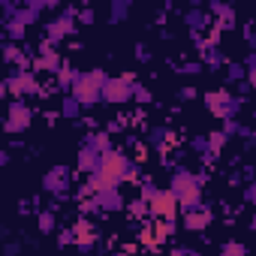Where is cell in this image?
Here are the masks:
<instances>
[{
  "label": "cell",
  "mask_w": 256,
  "mask_h": 256,
  "mask_svg": "<svg viewBox=\"0 0 256 256\" xmlns=\"http://www.w3.org/2000/svg\"><path fill=\"white\" fill-rule=\"evenodd\" d=\"M133 178H139V169H136V163L126 157L124 151H118V148H112V151H106L102 154V160H100V169L90 175V181H88V193H106V190H118L124 181H133Z\"/></svg>",
  "instance_id": "1"
},
{
  "label": "cell",
  "mask_w": 256,
  "mask_h": 256,
  "mask_svg": "<svg viewBox=\"0 0 256 256\" xmlns=\"http://www.w3.org/2000/svg\"><path fill=\"white\" fill-rule=\"evenodd\" d=\"M106 82H108V76H106L102 70L82 72V78H78V84H76L72 96H76L82 106H94V102H100V100H102V88H106Z\"/></svg>",
  "instance_id": "2"
},
{
  "label": "cell",
  "mask_w": 256,
  "mask_h": 256,
  "mask_svg": "<svg viewBox=\"0 0 256 256\" xmlns=\"http://www.w3.org/2000/svg\"><path fill=\"white\" fill-rule=\"evenodd\" d=\"M4 90L12 94L16 100H24V96H36L42 90V84H40L34 70H12L6 76V82H4Z\"/></svg>",
  "instance_id": "3"
},
{
  "label": "cell",
  "mask_w": 256,
  "mask_h": 256,
  "mask_svg": "<svg viewBox=\"0 0 256 256\" xmlns=\"http://www.w3.org/2000/svg\"><path fill=\"white\" fill-rule=\"evenodd\" d=\"M76 24H78V10H76V6H66L58 18H52V22L46 24V42L60 46L66 36L76 34Z\"/></svg>",
  "instance_id": "4"
},
{
  "label": "cell",
  "mask_w": 256,
  "mask_h": 256,
  "mask_svg": "<svg viewBox=\"0 0 256 256\" xmlns=\"http://www.w3.org/2000/svg\"><path fill=\"white\" fill-rule=\"evenodd\" d=\"M205 106L217 120H235V112L241 108V96H232L226 88L205 94Z\"/></svg>",
  "instance_id": "5"
},
{
  "label": "cell",
  "mask_w": 256,
  "mask_h": 256,
  "mask_svg": "<svg viewBox=\"0 0 256 256\" xmlns=\"http://www.w3.org/2000/svg\"><path fill=\"white\" fill-rule=\"evenodd\" d=\"M148 211H151L154 220H172V223H175V217H178V211H181V202H178V196H175L172 190H157V193L148 199Z\"/></svg>",
  "instance_id": "6"
},
{
  "label": "cell",
  "mask_w": 256,
  "mask_h": 256,
  "mask_svg": "<svg viewBox=\"0 0 256 256\" xmlns=\"http://www.w3.org/2000/svg\"><path fill=\"white\" fill-rule=\"evenodd\" d=\"M133 84H136V78H133V76H118V78H108V82H106V88H102V102L124 106L126 100H133Z\"/></svg>",
  "instance_id": "7"
},
{
  "label": "cell",
  "mask_w": 256,
  "mask_h": 256,
  "mask_svg": "<svg viewBox=\"0 0 256 256\" xmlns=\"http://www.w3.org/2000/svg\"><path fill=\"white\" fill-rule=\"evenodd\" d=\"M30 118H34L30 106H28L24 100H12L10 108H6V124H4V130H6V133H24L28 126H30Z\"/></svg>",
  "instance_id": "8"
},
{
  "label": "cell",
  "mask_w": 256,
  "mask_h": 256,
  "mask_svg": "<svg viewBox=\"0 0 256 256\" xmlns=\"http://www.w3.org/2000/svg\"><path fill=\"white\" fill-rule=\"evenodd\" d=\"M66 64L60 60V54H58V48L52 46V42H40V48H36V60H34V72H52V76H58L60 70H64Z\"/></svg>",
  "instance_id": "9"
},
{
  "label": "cell",
  "mask_w": 256,
  "mask_h": 256,
  "mask_svg": "<svg viewBox=\"0 0 256 256\" xmlns=\"http://www.w3.org/2000/svg\"><path fill=\"white\" fill-rule=\"evenodd\" d=\"M175 232V223L172 220H151L145 229H142V244L148 247H160L163 241H169Z\"/></svg>",
  "instance_id": "10"
},
{
  "label": "cell",
  "mask_w": 256,
  "mask_h": 256,
  "mask_svg": "<svg viewBox=\"0 0 256 256\" xmlns=\"http://www.w3.org/2000/svg\"><path fill=\"white\" fill-rule=\"evenodd\" d=\"M42 187H46V193L64 199V196L70 193V169H66V166H54V169H48V175L42 178Z\"/></svg>",
  "instance_id": "11"
},
{
  "label": "cell",
  "mask_w": 256,
  "mask_h": 256,
  "mask_svg": "<svg viewBox=\"0 0 256 256\" xmlns=\"http://www.w3.org/2000/svg\"><path fill=\"white\" fill-rule=\"evenodd\" d=\"M196 187H202V178L193 175L190 169H175V172H172L169 190H172L175 196H184V193H190V190H196Z\"/></svg>",
  "instance_id": "12"
},
{
  "label": "cell",
  "mask_w": 256,
  "mask_h": 256,
  "mask_svg": "<svg viewBox=\"0 0 256 256\" xmlns=\"http://www.w3.org/2000/svg\"><path fill=\"white\" fill-rule=\"evenodd\" d=\"M184 229L187 232H205L208 226H211V211L205 208V205H196V208H190V211H184Z\"/></svg>",
  "instance_id": "13"
},
{
  "label": "cell",
  "mask_w": 256,
  "mask_h": 256,
  "mask_svg": "<svg viewBox=\"0 0 256 256\" xmlns=\"http://www.w3.org/2000/svg\"><path fill=\"white\" fill-rule=\"evenodd\" d=\"M208 12H211V16H217V24H214V30H217V34H220V30H232V28H235V10H232L229 4L211 0V4H208Z\"/></svg>",
  "instance_id": "14"
},
{
  "label": "cell",
  "mask_w": 256,
  "mask_h": 256,
  "mask_svg": "<svg viewBox=\"0 0 256 256\" xmlns=\"http://www.w3.org/2000/svg\"><path fill=\"white\" fill-rule=\"evenodd\" d=\"M70 232H72V241L82 247V250H88L94 241H96V232H94V226H90V220H84V217H78V220H72V226H70Z\"/></svg>",
  "instance_id": "15"
},
{
  "label": "cell",
  "mask_w": 256,
  "mask_h": 256,
  "mask_svg": "<svg viewBox=\"0 0 256 256\" xmlns=\"http://www.w3.org/2000/svg\"><path fill=\"white\" fill-rule=\"evenodd\" d=\"M78 78H82V72H78L76 66H70V64H66V66L54 76V84H58V90H60V94H66V96H70V94L76 90Z\"/></svg>",
  "instance_id": "16"
},
{
  "label": "cell",
  "mask_w": 256,
  "mask_h": 256,
  "mask_svg": "<svg viewBox=\"0 0 256 256\" xmlns=\"http://www.w3.org/2000/svg\"><path fill=\"white\" fill-rule=\"evenodd\" d=\"M100 160H102V154L100 151H94L90 145H82V151H78V160H76V166L84 172V175H94L96 169H100Z\"/></svg>",
  "instance_id": "17"
},
{
  "label": "cell",
  "mask_w": 256,
  "mask_h": 256,
  "mask_svg": "<svg viewBox=\"0 0 256 256\" xmlns=\"http://www.w3.org/2000/svg\"><path fill=\"white\" fill-rule=\"evenodd\" d=\"M94 202H96V208H100V211H106V214H108V211H120V208H124V196H120L118 190L96 193V196H94Z\"/></svg>",
  "instance_id": "18"
},
{
  "label": "cell",
  "mask_w": 256,
  "mask_h": 256,
  "mask_svg": "<svg viewBox=\"0 0 256 256\" xmlns=\"http://www.w3.org/2000/svg\"><path fill=\"white\" fill-rule=\"evenodd\" d=\"M184 22L190 24V34H202L205 28H211V24H208V12L199 10V6H193V10L184 16Z\"/></svg>",
  "instance_id": "19"
},
{
  "label": "cell",
  "mask_w": 256,
  "mask_h": 256,
  "mask_svg": "<svg viewBox=\"0 0 256 256\" xmlns=\"http://www.w3.org/2000/svg\"><path fill=\"white\" fill-rule=\"evenodd\" d=\"M172 142H175V136H172V130L169 126H154L151 130V136H148V145H154V148H172Z\"/></svg>",
  "instance_id": "20"
},
{
  "label": "cell",
  "mask_w": 256,
  "mask_h": 256,
  "mask_svg": "<svg viewBox=\"0 0 256 256\" xmlns=\"http://www.w3.org/2000/svg\"><path fill=\"white\" fill-rule=\"evenodd\" d=\"M82 108H84V106H82L72 94H70V96H64V102H60V114H64V118H70V120H76V118L82 114Z\"/></svg>",
  "instance_id": "21"
},
{
  "label": "cell",
  "mask_w": 256,
  "mask_h": 256,
  "mask_svg": "<svg viewBox=\"0 0 256 256\" xmlns=\"http://www.w3.org/2000/svg\"><path fill=\"white\" fill-rule=\"evenodd\" d=\"M84 145H90V148L100 151V154L112 151V139H108V133H90V136L84 139Z\"/></svg>",
  "instance_id": "22"
},
{
  "label": "cell",
  "mask_w": 256,
  "mask_h": 256,
  "mask_svg": "<svg viewBox=\"0 0 256 256\" xmlns=\"http://www.w3.org/2000/svg\"><path fill=\"white\" fill-rule=\"evenodd\" d=\"M126 16H130V0H114L112 10H108V22L118 24V22H124Z\"/></svg>",
  "instance_id": "23"
},
{
  "label": "cell",
  "mask_w": 256,
  "mask_h": 256,
  "mask_svg": "<svg viewBox=\"0 0 256 256\" xmlns=\"http://www.w3.org/2000/svg\"><path fill=\"white\" fill-rule=\"evenodd\" d=\"M190 145H193V151H196V154H202L205 160H208V157H214V151H211V145H208V136H196Z\"/></svg>",
  "instance_id": "24"
},
{
  "label": "cell",
  "mask_w": 256,
  "mask_h": 256,
  "mask_svg": "<svg viewBox=\"0 0 256 256\" xmlns=\"http://www.w3.org/2000/svg\"><path fill=\"white\" fill-rule=\"evenodd\" d=\"M220 256H247V250H244L241 241H226V244L220 247Z\"/></svg>",
  "instance_id": "25"
},
{
  "label": "cell",
  "mask_w": 256,
  "mask_h": 256,
  "mask_svg": "<svg viewBox=\"0 0 256 256\" xmlns=\"http://www.w3.org/2000/svg\"><path fill=\"white\" fill-rule=\"evenodd\" d=\"M223 133L226 136H247L250 130H247V126H241L238 120H223Z\"/></svg>",
  "instance_id": "26"
},
{
  "label": "cell",
  "mask_w": 256,
  "mask_h": 256,
  "mask_svg": "<svg viewBox=\"0 0 256 256\" xmlns=\"http://www.w3.org/2000/svg\"><path fill=\"white\" fill-rule=\"evenodd\" d=\"M226 139H229V136H226L223 130H220V133H208V145H211V151H214V154H220V151H223V145H226Z\"/></svg>",
  "instance_id": "27"
},
{
  "label": "cell",
  "mask_w": 256,
  "mask_h": 256,
  "mask_svg": "<svg viewBox=\"0 0 256 256\" xmlns=\"http://www.w3.org/2000/svg\"><path fill=\"white\" fill-rule=\"evenodd\" d=\"M54 226H58L54 214H52V211H42V214H40V232H54Z\"/></svg>",
  "instance_id": "28"
},
{
  "label": "cell",
  "mask_w": 256,
  "mask_h": 256,
  "mask_svg": "<svg viewBox=\"0 0 256 256\" xmlns=\"http://www.w3.org/2000/svg\"><path fill=\"white\" fill-rule=\"evenodd\" d=\"M226 78H229V82H241V78H247V70H244V64H229V72H226Z\"/></svg>",
  "instance_id": "29"
},
{
  "label": "cell",
  "mask_w": 256,
  "mask_h": 256,
  "mask_svg": "<svg viewBox=\"0 0 256 256\" xmlns=\"http://www.w3.org/2000/svg\"><path fill=\"white\" fill-rule=\"evenodd\" d=\"M94 22H96V10H94V6L78 10V24H94Z\"/></svg>",
  "instance_id": "30"
},
{
  "label": "cell",
  "mask_w": 256,
  "mask_h": 256,
  "mask_svg": "<svg viewBox=\"0 0 256 256\" xmlns=\"http://www.w3.org/2000/svg\"><path fill=\"white\" fill-rule=\"evenodd\" d=\"M133 100L136 102H151V90L145 84H133Z\"/></svg>",
  "instance_id": "31"
},
{
  "label": "cell",
  "mask_w": 256,
  "mask_h": 256,
  "mask_svg": "<svg viewBox=\"0 0 256 256\" xmlns=\"http://www.w3.org/2000/svg\"><path fill=\"white\" fill-rule=\"evenodd\" d=\"M202 66H205L202 60H196V64H184V66H181V76H199Z\"/></svg>",
  "instance_id": "32"
},
{
  "label": "cell",
  "mask_w": 256,
  "mask_h": 256,
  "mask_svg": "<svg viewBox=\"0 0 256 256\" xmlns=\"http://www.w3.org/2000/svg\"><path fill=\"white\" fill-rule=\"evenodd\" d=\"M244 70H247V72H253V70H256V52H250V54L244 58Z\"/></svg>",
  "instance_id": "33"
},
{
  "label": "cell",
  "mask_w": 256,
  "mask_h": 256,
  "mask_svg": "<svg viewBox=\"0 0 256 256\" xmlns=\"http://www.w3.org/2000/svg\"><path fill=\"white\" fill-rule=\"evenodd\" d=\"M136 58H139V60H151V52H145V46H139V48H136Z\"/></svg>",
  "instance_id": "34"
},
{
  "label": "cell",
  "mask_w": 256,
  "mask_h": 256,
  "mask_svg": "<svg viewBox=\"0 0 256 256\" xmlns=\"http://www.w3.org/2000/svg\"><path fill=\"white\" fill-rule=\"evenodd\" d=\"M172 256H193V250L190 247H178V250H172Z\"/></svg>",
  "instance_id": "35"
},
{
  "label": "cell",
  "mask_w": 256,
  "mask_h": 256,
  "mask_svg": "<svg viewBox=\"0 0 256 256\" xmlns=\"http://www.w3.org/2000/svg\"><path fill=\"white\" fill-rule=\"evenodd\" d=\"M22 250V244H6V256H16Z\"/></svg>",
  "instance_id": "36"
},
{
  "label": "cell",
  "mask_w": 256,
  "mask_h": 256,
  "mask_svg": "<svg viewBox=\"0 0 256 256\" xmlns=\"http://www.w3.org/2000/svg\"><path fill=\"white\" fill-rule=\"evenodd\" d=\"M247 84H250V90H256V70L247 72Z\"/></svg>",
  "instance_id": "37"
},
{
  "label": "cell",
  "mask_w": 256,
  "mask_h": 256,
  "mask_svg": "<svg viewBox=\"0 0 256 256\" xmlns=\"http://www.w3.org/2000/svg\"><path fill=\"white\" fill-rule=\"evenodd\" d=\"M193 96H196V90H190V88L181 90V100H193Z\"/></svg>",
  "instance_id": "38"
},
{
  "label": "cell",
  "mask_w": 256,
  "mask_h": 256,
  "mask_svg": "<svg viewBox=\"0 0 256 256\" xmlns=\"http://www.w3.org/2000/svg\"><path fill=\"white\" fill-rule=\"evenodd\" d=\"M253 229H256V217H253Z\"/></svg>",
  "instance_id": "39"
}]
</instances>
